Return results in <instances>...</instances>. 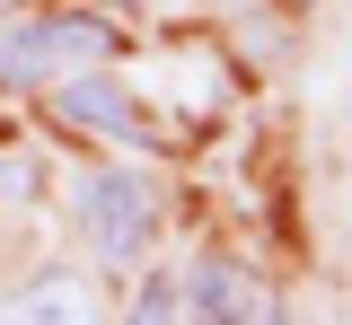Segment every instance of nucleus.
<instances>
[{"label":"nucleus","instance_id":"423d86ee","mask_svg":"<svg viewBox=\"0 0 352 325\" xmlns=\"http://www.w3.org/2000/svg\"><path fill=\"white\" fill-rule=\"evenodd\" d=\"M124 325H194V317H185V281H176V273H150L141 290H132V317Z\"/></svg>","mask_w":352,"mask_h":325},{"label":"nucleus","instance_id":"f03ea898","mask_svg":"<svg viewBox=\"0 0 352 325\" xmlns=\"http://www.w3.org/2000/svg\"><path fill=\"white\" fill-rule=\"evenodd\" d=\"M80 229H88V246L106 264H141L150 237H159V193L141 185L132 167H97L80 185Z\"/></svg>","mask_w":352,"mask_h":325},{"label":"nucleus","instance_id":"6e6552de","mask_svg":"<svg viewBox=\"0 0 352 325\" xmlns=\"http://www.w3.org/2000/svg\"><path fill=\"white\" fill-rule=\"evenodd\" d=\"M0 9H9V0H0Z\"/></svg>","mask_w":352,"mask_h":325},{"label":"nucleus","instance_id":"f257e3e1","mask_svg":"<svg viewBox=\"0 0 352 325\" xmlns=\"http://www.w3.org/2000/svg\"><path fill=\"white\" fill-rule=\"evenodd\" d=\"M115 62V27L88 18V9H44L27 27L0 36V80H71V71H106Z\"/></svg>","mask_w":352,"mask_h":325},{"label":"nucleus","instance_id":"7ed1b4c3","mask_svg":"<svg viewBox=\"0 0 352 325\" xmlns=\"http://www.w3.org/2000/svg\"><path fill=\"white\" fill-rule=\"evenodd\" d=\"M185 317L194 325H282L273 299H264V281L247 264H229V255H203L185 273Z\"/></svg>","mask_w":352,"mask_h":325},{"label":"nucleus","instance_id":"39448f33","mask_svg":"<svg viewBox=\"0 0 352 325\" xmlns=\"http://www.w3.org/2000/svg\"><path fill=\"white\" fill-rule=\"evenodd\" d=\"M0 325H97V290L80 273H27L0 299Z\"/></svg>","mask_w":352,"mask_h":325},{"label":"nucleus","instance_id":"20e7f679","mask_svg":"<svg viewBox=\"0 0 352 325\" xmlns=\"http://www.w3.org/2000/svg\"><path fill=\"white\" fill-rule=\"evenodd\" d=\"M62 123L115 132V141H150V115H141V97H132L115 71H71V80H62Z\"/></svg>","mask_w":352,"mask_h":325},{"label":"nucleus","instance_id":"0eeeda50","mask_svg":"<svg viewBox=\"0 0 352 325\" xmlns=\"http://www.w3.org/2000/svg\"><path fill=\"white\" fill-rule=\"evenodd\" d=\"M36 185H44V167H36V158H0V202H27Z\"/></svg>","mask_w":352,"mask_h":325}]
</instances>
